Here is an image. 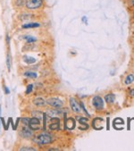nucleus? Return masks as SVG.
<instances>
[{
  "label": "nucleus",
  "mask_w": 134,
  "mask_h": 151,
  "mask_svg": "<svg viewBox=\"0 0 134 151\" xmlns=\"http://www.w3.org/2000/svg\"><path fill=\"white\" fill-rule=\"evenodd\" d=\"M51 123L49 124V129L51 131H56L60 129V120L58 117H49Z\"/></svg>",
  "instance_id": "7"
},
{
  "label": "nucleus",
  "mask_w": 134,
  "mask_h": 151,
  "mask_svg": "<svg viewBox=\"0 0 134 151\" xmlns=\"http://www.w3.org/2000/svg\"><path fill=\"white\" fill-rule=\"evenodd\" d=\"M130 95L134 98V88H131V90H130Z\"/></svg>",
  "instance_id": "30"
},
{
  "label": "nucleus",
  "mask_w": 134,
  "mask_h": 151,
  "mask_svg": "<svg viewBox=\"0 0 134 151\" xmlns=\"http://www.w3.org/2000/svg\"><path fill=\"white\" fill-rule=\"evenodd\" d=\"M133 17H134V15H133Z\"/></svg>",
  "instance_id": "36"
},
{
  "label": "nucleus",
  "mask_w": 134,
  "mask_h": 151,
  "mask_svg": "<svg viewBox=\"0 0 134 151\" xmlns=\"http://www.w3.org/2000/svg\"><path fill=\"white\" fill-rule=\"evenodd\" d=\"M6 65H7L8 70L10 71V69H11V60H10V56H9V55H8V56H7V57H6Z\"/></svg>",
  "instance_id": "26"
},
{
  "label": "nucleus",
  "mask_w": 134,
  "mask_h": 151,
  "mask_svg": "<svg viewBox=\"0 0 134 151\" xmlns=\"http://www.w3.org/2000/svg\"><path fill=\"white\" fill-rule=\"evenodd\" d=\"M92 104L97 110H101L104 108V100L102 98H100L99 96H95L93 98Z\"/></svg>",
  "instance_id": "5"
},
{
  "label": "nucleus",
  "mask_w": 134,
  "mask_h": 151,
  "mask_svg": "<svg viewBox=\"0 0 134 151\" xmlns=\"http://www.w3.org/2000/svg\"><path fill=\"white\" fill-rule=\"evenodd\" d=\"M33 104L36 106H44L46 104V101H45V99L42 98H36L33 100Z\"/></svg>",
  "instance_id": "11"
},
{
  "label": "nucleus",
  "mask_w": 134,
  "mask_h": 151,
  "mask_svg": "<svg viewBox=\"0 0 134 151\" xmlns=\"http://www.w3.org/2000/svg\"><path fill=\"white\" fill-rule=\"evenodd\" d=\"M76 125V122L73 118H66L64 116V128L68 130H73Z\"/></svg>",
  "instance_id": "8"
},
{
  "label": "nucleus",
  "mask_w": 134,
  "mask_h": 151,
  "mask_svg": "<svg viewBox=\"0 0 134 151\" xmlns=\"http://www.w3.org/2000/svg\"><path fill=\"white\" fill-rule=\"evenodd\" d=\"M115 97L113 94H107V95H105V100L106 101V103H108V104H112L113 101H115Z\"/></svg>",
  "instance_id": "14"
},
{
  "label": "nucleus",
  "mask_w": 134,
  "mask_h": 151,
  "mask_svg": "<svg viewBox=\"0 0 134 151\" xmlns=\"http://www.w3.org/2000/svg\"><path fill=\"white\" fill-rule=\"evenodd\" d=\"M24 39H26V41H27V42H29V43H30V42L37 41V38L33 37V36H25V37H24Z\"/></svg>",
  "instance_id": "21"
},
{
  "label": "nucleus",
  "mask_w": 134,
  "mask_h": 151,
  "mask_svg": "<svg viewBox=\"0 0 134 151\" xmlns=\"http://www.w3.org/2000/svg\"><path fill=\"white\" fill-rule=\"evenodd\" d=\"M131 5H132L133 6H134V0H131Z\"/></svg>",
  "instance_id": "35"
},
{
  "label": "nucleus",
  "mask_w": 134,
  "mask_h": 151,
  "mask_svg": "<svg viewBox=\"0 0 134 151\" xmlns=\"http://www.w3.org/2000/svg\"><path fill=\"white\" fill-rule=\"evenodd\" d=\"M24 76L26 77H30V78H37V73L34 72H25L23 73Z\"/></svg>",
  "instance_id": "20"
},
{
  "label": "nucleus",
  "mask_w": 134,
  "mask_h": 151,
  "mask_svg": "<svg viewBox=\"0 0 134 151\" xmlns=\"http://www.w3.org/2000/svg\"><path fill=\"white\" fill-rule=\"evenodd\" d=\"M23 61L25 62L26 64H34L36 63V58L31 57V56H23Z\"/></svg>",
  "instance_id": "15"
},
{
  "label": "nucleus",
  "mask_w": 134,
  "mask_h": 151,
  "mask_svg": "<svg viewBox=\"0 0 134 151\" xmlns=\"http://www.w3.org/2000/svg\"><path fill=\"white\" fill-rule=\"evenodd\" d=\"M32 15L30 13H22V15H19V19L20 20H22V21H25V20H29L30 18H32Z\"/></svg>",
  "instance_id": "16"
},
{
  "label": "nucleus",
  "mask_w": 134,
  "mask_h": 151,
  "mask_svg": "<svg viewBox=\"0 0 134 151\" xmlns=\"http://www.w3.org/2000/svg\"><path fill=\"white\" fill-rule=\"evenodd\" d=\"M44 0H27L25 6L29 10H37L43 5Z\"/></svg>",
  "instance_id": "2"
},
{
  "label": "nucleus",
  "mask_w": 134,
  "mask_h": 151,
  "mask_svg": "<svg viewBox=\"0 0 134 151\" xmlns=\"http://www.w3.org/2000/svg\"><path fill=\"white\" fill-rule=\"evenodd\" d=\"M29 121H30V118L28 117H23L22 118V122L24 124V125H29Z\"/></svg>",
  "instance_id": "24"
},
{
  "label": "nucleus",
  "mask_w": 134,
  "mask_h": 151,
  "mask_svg": "<svg viewBox=\"0 0 134 151\" xmlns=\"http://www.w3.org/2000/svg\"><path fill=\"white\" fill-rule=\"evenodd\" d=\"M33 141L38 145H46V144L51 143L53 141V138L50 134L44 132V133H41L39 135H38L37 137H35Z\"/></svg>",
  "instance_id": "1"
},
{
  "label": "nucleus",
  "mask_w": 134,
  "mask_h": 151,
  "mask_svg": "<svg viewBox=\"0 0 134 151\" xmlns=\"http://www.w3.org/2000/svg\"><path fill=\"white\" fill-rule=\"evenodd\" d=\"M20 135L24 139H30L33 135V131L29 126L24 125V127L20 131Z\"/></svg>",
  "instance_id": "4"
},
{
  "label": "nucleus",
  "mask_w": 134,
  "mask_h": 151,
  "mask_svg": "<svg viewBox=\"0 0 134 151\" xmlns=\"http://www.w3.org/2000/svg\"><path fill=\"white\" fill-rule=\"evenodd\" d=\"M46 114L48 115V117H59L60 114H62V111L61 110H51L46 113Z\"/></svg>",
  "instance_id": "12"
},
{
  "label": "nucleus",
  "mask_w": 134,
  "mask_h": 151,
  "mask_svg": "<svg viewBox=\"0 0 134 151\" xmlns=\"http://www.w3.org/2000/svg\"><path fill=\"white\" fill-rule=\"evenodd\" d=\"M44 114H45V113H42V112H39V111H33L32 112V116H33V117L38 118V119H43Z\"/></svg>",
  "instance_id": "18"
},
{
  "label": "nucleus",
  "mask_w": 134,
  "mask_h": 151,
  "mask_svg": "<svg viewBox=\"0 0 134 151\" xmlns=\"http://www.w3.org/2000/svg\"><path fill=\"white\" fill-rule=\"evenodd\" d=\"M134 82V74H129L124 80V83L126 85H129V84Z\"/></svg>",
  "instance_id": "17"
},
{
  "label": "nucleus",
  "mask_w": 134,
  "mask_h": 151,
  "mask_svg": "<svg viewBox=\"0 0 134 151\" xmlns=\"http://www.w3.org/2000/svg\"><path fill=\"white\" fill-rule=\"evenodd\" d=\"M0 120H1V122H2V124H3V126H4V129H5V131H7L8 129H7V127H6V124H5V119H4L3 117H1V118H0Z\"/></svg>",
  "instance_id": "28"
},
{
  "label": "nucleus",
  "mask_w": 134,
  "mask_h": 151,
  "mask_svg": "<svg viewBox=\"0 0 134 151\" xmlns=\"http://www.w3.org/2000/svg\"><path fill=\"white\" fill-rule=\"evenodd\" d=\"M76 120L79 121V122H80L82 125H84L85 127L89 128V125L87 124V121H88V118L82 117V116H76Z\"/></svg>",
  "instance_id": "13"
},
{
  "label": "nucleus",
  "mask_w": 134,
  "mask_h": 151,
  "mask_svg": "<svg viewBox=\"0 0 134 151\" xmlns=\"http://www.w3.org/2000/svg\"><path fill=\"white\" fill-rule=\"evenodd\" d=\"M19 122H20V118H17V120H16V122H15V131L17 129V126H18V123H19Z\"/></svg>",
  "instance_id": "29"
},
{
  "label": "nucleus",
  "mask_w": 134,
  "mask_h": 151,
  "mask_svg": "<svg viewBox=\"0 0 134 151\" xmlns=\"http://www.w3.org/2000/svg\"><path fill=\"white\" fill-rule=\"evenodd\" d=\"M81 107L82 108V110H83V111H84L85 114H86L88 116H89V114H88V112H87V109H86V108H85V106H84V104H83V102H81Z\"/></svg>",
  "instance_id": "27"
},
{
  "label": "nucleus",
  "mask_w": 134,
  "mask_h": 151,
  "mask_svg": "<svg viewBox=\"0 0 134 151\" xmlns=\"http://www.w3.org/2000/svg\"><path fill=\"white\" fill-rule=\"evenodd\" d=\"M20 151H24V150H31V151H35L37 150L35 148H31V147H22L19 149Z\"/></svg>",
  "instance_id": "23"
},
{
  "label": "nucleus",
  "mask_w": 134,
  "mask_h": 151,
  "mask_svg": "<svg viewBox=\"0 0 134 151\" xmlns=\"http://www.w3.org/2000/svg\"><path fill=\"white\" fill-rule=\"evenodd\" d=\"M26 3H27V0H15V5L17 7H22L26 5Z\"/></svg>",
  "instance_id": "19"
},
{
  "label": "nucleus",
  "mask_w": 134,
  "mask_h": 151,
  "mask_svg": "<svg viewBox=\"0 0 134 151\" xmlns=\"http://www.w3.org/2000/svg\"><path fill=\"white\" fill-rule=\"evenodd\" d=\"M10 123H11L12 127H13V130L15 131V123H14V122H13V120H12V118H11V122H10Z\"/></svg>",
  "instance_id": "32"
},
{
  "label": "nucleus",
  "mask_w": 134,
  "mask_h": 151,
  "mask_svg": "<svg viewBox=\"0 0 134 151\" xmlns=\"http://www.w3.org/2000/svg\"><path fill=\"white\" fill-rule=\"evenodd\" d=\"M40 24L38 23H27L22 25V29H32V28H38L39 27Z\"/></svg>",
  "instance_id": "10"
},
{
  "label": "nucleus",
  "mask_w": 134,
  "mask_h": 151,
  "mask_svg": "<svg viewBox=\"0 0 134 151\" xmlns=\"http://www.w3.org/2000/svg\"><path fill=\"white\" fill-rule=\"evenodd\" d=\"M48 150H58V148H49V149H48Z\"/></svg>",
  "instance_id": "34"
},
{
  "label": "nucleus",
  "mask_w": 134,
  "mask_h": 151,
  "mask_svg": "<svg viewBox=\"0 0 134 151\" xmlns=\"http://www.w3.org/2000/svg\"><path fill=\"white\" fill-rule=\"evenodd\" d=\"M32 88H33V85H32V84H29V85L27 86V90H26V91H25V93L27 94V95L31 92Z\"/></svg>",
  "instance_id": "25"
},
{
  "label": "nucleus",
  "mask_w": 134,
  "mask_h": 151,
  "mask_svg": "<svg viewBox=\"0 0 134 151\" xmlns=\"http://www.w3.org/2000/svg\"><path fill=\"white\" fill-rule=\"evenodd\" d=\"M123 123H124V122H123V120L120 119V118H117V119H115V121H113V127L116 126V125H118V124H122V125H123Z\"/></svg>",
  "instance_id": "22"
},
{
  "label": "nucleus",
  "mask_w": 134,
  "mask_h": 151,
  "mask_svg": "<svg viewBox=\"0 0 134 151\" xmlns=\"http://www.w3.org/2000/svg\"><path fill=\"white\" fill-rule=\"evenodd\" d=\"M82 21H83V22H85V21L87 22V18H86V16H83V17H82Z\"/></svg>",
  "instance_id": "33"
},
{
  "label": "nucleus",
  "mask_w": 134,
  "mask_h": 151,
  "mask_svg": "<svg viewBox=\"0 0 134 151\" xmlns=\"http://www.w3.org/2000/svg\"><path fill=\"white\" fill-rule=\"evenodd\" d=\"M70 106L72 108V110L75 113H80L81 112V106L79 105V103L77 102V100L73 98H71L70 100Z\"/></svg>",
  "instance_id": "9"
},
{
  "label": "nucleus",
  "mask_w": 134,
  "mask_h": 151,
  "mask_svg": "<svg viewBox=\"0 0 134 151\" xmlns=\"http://www.w3.org/2000/svg\"><path fill=\"white\" fill-rule=\"evenodd\" d=\"M5 94H9L10 93V90L7 87H5Z\"/></svg>",
  "instance_id": "31"
},
{
  "label": "nucleus",
  "mask_w": 134,
  "mask_h": 151,
  "mask_svg": "<svg viewBox=\"0 0 134 151\" xmlns=\"http://www.w3.org/2000/svg\"><path fill=\"white\" fill-rule=\"evenodd\" d=\"M46 104L55 108H60V107H62L63 105H64L62 100H60L59 98H48V99L46 100Z\"/></svg>",
  "instance_id": "3"
},
{
  "label": "nucleus",
  "mask_w": 134,
  "mask_h": 151,
  "mask_svg": "<svg viewBox=\"0 0 134 151\" xmlns=\"http://www.w3.org/2000/svg\"><path fill=\"white\" fill-rule=\"evenodd\" d=\"M39 125H40V121L39 119L36 117H33L32 116L31 118H30V121H29V127L31 129L32 131H37L39 129Z\"/></svg>",
  "instance_id": "6"
}]
</instances>
